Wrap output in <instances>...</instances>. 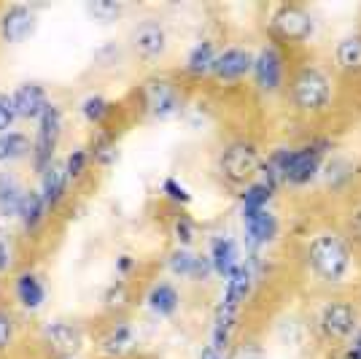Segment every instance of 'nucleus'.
Returning <instances> with one entry per match:
<instances>
[{
    "label": "nucleus",
    "mask_w": 361,
    "mask_h": 359,
    "mask_svg": "<svg viewBox=\"0 0 361 359\" xmlns=\"http://www.w3.org/2000/svg\"><path fill=\"white\" fill-rule=\"evenodd\" d=\"M262 165H264V151L254 138H232L219 151V176L238 189L262 176Z\"/></svg>",
    "instance_id": "423d86ee"
},
{
    "label": "nucleus",
    "mask_w": 361,
    "mask_h": 359,
    "mask_svg": "<svg viewBox=\"0 0 361 359\" xmlns=\"http://www.w3.org/2000/svg\"><path fill=\"white\" fill-rule=\"evenodd\" d=\"M11 100H14L16 117H19V119H30V122L41 119L46 105L51 103L44 90V84H38V81H25V84H19L14 90V95H11Z\"/></svg>",
    "instance_id": "412c9836"
},
{
    "label": "nucleus",
    "mask_w": 361,
    "mask_h": 359,
    "mask_svg": "<svg viewBox=\"0 0 361 359\" xmlns=\"http://www.w3.org/2000/svg\"><path fill=\"white\" fill-rule=\"evenodd\" d=\"M180 289L173 281H154L143 298V305L151 316L157 319H173L180 311Z\"/></svg>",
    "instance_id": "aec40b11"
},
{
    "label": "nucleus",
    "mask_w": 361,
    "mask_h": 359,
    "mask_svg": "<svg viewBox=\"0 0 361 359\" xmlns=\"http://www.w3.org/2000/svg\"><path fill=\"white\" fill-rule=\"evenodd\" d=\"M41 335H44V343L57 357H73L84 346V327L78 322H71V319H51V322H46Z\"/></svg>",
    "instance_id": "4468645a"
},
{
    "label": "nucleus",
    "mask_w": 361,
    "mask_h": 359,
    "mask_svg": "<svg viewBox=\"0 0 361 359\" xmlns=\"http://www.w3.org/2000/svg\"><path fill=\"white\" fill-rule=\"evenodd\" d=\"M251 68H254V49L224 46V49H219L211 78H216L219 84H240L245 78H251Z\"/></svg>",
    "instance_id": "f8f14e48"
},
{
    "label": "nucleus",
    "mask_w": 361,
    "mask_h": 359,
    "mask_svg": "<svg viewBox=\"0 0 361 359\" xmlns=\"http://www.w3.org/2000/svg\"><path fill=\"white\" fill-rule=\"evenodd\" d=\"M170 235L176 240V246L178 249H192L200 238V227L197 222L186 213V211H178L176 216H173V225H170Z\"/></svg>",
    "instance_id": "2f4dec72"
},
{
    "label": "nucleus",
    "mask_w": 361,
    "mask_h": 359,
    "mask_svg": "<svg viewBox=\"0 0 361 359\" xmlns=\"http://www.w3.org/2000/svg\"><path fill=\"white\" fill-rule=\"evenodd\" d=\"M68 187H71V179L65 173V165L62 163H51L41 173V187L38 192L44 197V203L49 206V211H57L62 206V200L68 197Z\"/></svg>",
    "instance_id": "b1692460"
},
{
    "label": "nucleus",
    "mask_w": 361,
    "mask_h": 359,
    "mask_svg": "<svg viewBox=\"0 0 361 359\" xmlns=\"http://www.w3.org/2000/svg\"><path fill=\"white\" fill-rule=\"evenodd\" d=\"M38 25L35 8L27 3H11L0 11V41L3 44H22L27 41Z\"/></svg>",
    "instance_id": "ddd939ff"
},
{
    "label": "nucleus",
    "mask_w": 361,
    "mask_h": 359,
    "mask_svg": "<svg viewBox=\"0 0 361 359\" xmlns=\"http://www.w3.org/2000/svg\"><path fill=\"white\" fill-rule=\"evenodd\" d=\"M135 268H137V259H135V257L121 254L119 259H116V273H119L121 281H124V278H127V276H130V273H133Z\"/></svg>",
    "instance_id": "c03bdc74"
},
{
    "label": "nucleus",
    "mask_w": 361,
    "mask_h": 359,
    "mask_svg": "<svg viewBox=\"0 0 361 359\" xmlns=\"http://www.w3.org/2000/svg\"><path fill=\"white\" fill-rule=\"evenodd\" d=\"M167 49H170V33L159 16H146V19L135 22V28L130 30V52L143 65L162 62Z\"/></svg>",
    "instance_id": "9d476101"
},
{
    "label": "nucleus",
    "mask_w": 361,
    "mask_h": 359,
    "mask_svg": "<svg viewBox=\"0 0 361 359\" xmlns=\"http://www.w3.org/2000/svg\"><path fill=\"white\" fill-rule=\"evenodd\" d=\"M334 143L326 135H313L302 143H286L264 154V165H262V176L259 179L267 181L270 187L281 189H310L321 181L324 165L331 157Z\"/></svg>",
    "instance_id": "f03ea898"
},
{
    "label": "nucleus",
    "mask_w": 361,
    "mask_h": 359,
    "mask_svg": "<svg viewBox=\"0 0 361 359\" xmlns=\"http://www.w3.org/2000/svg\"><path fill=\"white\" fill-rule=\"evenodd\" d=\"M30 154H32V141L27 133L11 130V133L0 135V165L19 163V160H25Z\"/></svg>",
    "instance_id": "c85d7f7f"
},
{
    "label": "nucleus",
    "mask_w": 361,
    "mask_h": 359,
    "mask_svg": "<svg viewBox=\"0 0 361 359\" xmlns=\"http://www.w3.org/2000/svg\"><path fill=\"white\" fill-rule=\"evenodd\" d=\"M256 273L254 268L243 259L238 268L232 270L229 276L224 278V289H221V302L224 305H232V308H240L251 300V295H254V286H256Z\"/></svg>",
    "instance_id": "a211bd4d"
},
{
    "label": "nucleus",
    "mask_w": 361,
    "mask_h": 359,
    "mask_svg": "<svg viewBox=\"0 0 361 359\" xmlns=\"http://www.w3.org/2000/svg\"><path fill=\"white\" fill-rule=\"evenodd\" d=\"M127 302H130V286L127 281H114V284L106 289V295H103V308H106L108 314H121L124 308H127Z\"/></svg>",
    "instance_id": "e433bc0d"
},
{
    "label": "nucleus",
    "mask_w": 361,
    "mask_h": 359,
    "mask_svg": "<svg viewBox=\"0 0 361 359\" xmlns=\"http://www.w3.org/2000/svg\"><path fill=\"white\" fill-rule=\"evenodd\" d=\"M189 105V95L178 78L165 73L149 76L140 84V111L154 122L178 119Z\"/></svg>",
    "instance_id": "39448f33"
},
{
    "label": "nucleus",
    "mask_w": 361,
    "mask_h": 359,
    "mask_svg": "<svg viewBox=\"0 0 361 359\" xmlns=\"http://www.w3.org/2000/svg\"><path fill=\"white\" fill-rule=\"evenodd\" d=\"M278 197V189L270 187L267 181L256 179L251 181L248 187H243L238 200H240V213H251V211H262V208H272Z\"/></svg>",
    "instance_id": "bb28decb"
},
{
    "label": "nucleus",
    "mask_w": 361,
    "mask_h": 359,
    "mask_svg": "<svg viewBox=\"0 0 361 359\" xmlns=\"http://www.w3.org/2000/svg\"><path fill=\"white\" fill-rule=\"evenodd\" d=\"M205 254H208V259H211L216 278H221V281H224L226 276L243 262L240 246H238V240L232 238L229 233L213 235V238L208 240V252H205Z\"/></svg>",
    "instance_id": "f3484780"
},
{
    "label": "nucleus",
    "mask_w": 361,
    "mask_h": 359,
    "mask_svg": "<svg viewBox=\"0 0 361 359\" xmlns=\"http://www.w3.org/2000/svg\"><path fill=\"white\" fill-rule=\"evenodd\" d=\"M197 359H226V354H219V351H216V348H213V346H202V348H200V354H197Z\"/></svg>",
    "instance_id": "a18cd8bd"
},
{
    "label": "nucleus",
    "mask_w": 361,
    "mask_h": 359,
    "mask_svg": "<svg viewBox=\"0 0 361 359\" xmlns=\"http://www.w3.org/2000/svg\"><path fill=\"white\" fill-rule=\"evenodd\" d=\"M353 181H356L353 163H350L348 157H343V154L331 151V157L326 160V165H324V173H321V181H318V184H324L331 192H350V189H353Z\"/></svg>",
    "instance_id": "393cba45"
},
{
    "label": "nucleus",
    "mask_w": 361,
    "mask_h": 359,
    "mask_svg": "<svg viewBox=\"0 0 361 359\" xmlns=\"http://www.w3.org/2000/svg\"><path fill=\"white\" fill-rule=\"evenodd\" d=\"M197 262H200V252H195V249H178V246L165 259L170 276H176L180 281H195Z\"/></svg>",
    "instance_id": "c756f323"
},
{
    "label": "nucleus",
    "mask_w": 361,
    "mask_h": 359,
    "mask_svg": "<svg viewBox=\"0 0 361 359\" xmlns=\"http://www.w3.org/2000/svg\"><path fill=\"white\" fill-rule=\"evenodd\" d=\"M14 298L25 311H30V314L41 311L46 302L44 278L35 270H22L14 278Z\"/></svg>",
    "instance_id": "5701e85b"
},
{
    "label": "nucleus",
    "mask_w": 361,
    "mask_h": 359,
    "mask_svg": "<svg viewBox=\"0 0 361 359\" xmlns=\"http://www.w3.org/2000/svg\"><path fill=\"white\" fill-rule=\"evenodd\" d=\"M16 338V319L8 308H0V354H6Z\"/></svg>",
    "instance_id": "ea45409f"
},
{
    "label": "nucleus",
    "mask_w": 361,
    "mask_h": 359,
    "mask_svg": "<svg viewBox=\"0 0 361 359\" xmlns=\"http://www.w3.org/2000/svg\"><path fill=\"white\" fill-rule=\"evenodd\" d=\"M243 222V235L251 252H264L267 246H272L275 240L281 238V216L272 208L251 211V213H240Z\"/></svg>",
    "instance_id": "9b49d317"
},
{
    "label": "nucleus",
    "mask_w": 361,
    "mask_h": 359,
    "mask_svg": "<svg viewBox=\"0 0 361 359\" xmlns=\"http://www.w3.org/2000/svg\"><path fill=\"white\" fill-rule=\"evenodd\" d=\"M92 157H90V149H84V146H75L68 157H65V173H68V179L71 181H78L84 173H87V167H90Z\"/></svg>",
    "instance_id": "4c0bfd02"
},
{
    "label": "nucleus",
    "mask_w": 361,
    "mask_h": 359,
    "mask_svg": "<svg viewBox=\"0 0 361 359\" xmlns=\"http://www.w3.org/2000/svg\"><path fill=\"white\" fill-rule=\"evenodd\" d=\"M291 76V60H288L286 46L278 41H267L254 52V68H251V81L254 90L262 98H283Z\"/></svg>",
    "instance_id": "0eeeda50"
},
{
    "label": "nucleus",
    "mask_w": 361,
    "mask_h": 359,
    "mask_svg": "<svg viewBox=\"0 0 361 359\" xmlns=\"http://www.w3.org/2000/svg\"><path fill=\"white\" fill-rule=\"evenodd\" d=\"M226 359H267V354H264V346L259 338L245 335L232 343V348L226 351Z\"/></svg>",
    "instance_id": "c9c22d12"
},
{
    "label": "nucleus",
    "mask_w": 361,
    "mask_h": 359,
    "mask_svg": "<svg viewBox=\"0 0 361 359\" xmlns=\"http://www.w3.org/2000/svg\"><path fill=\"white\" fill-rule=\"evenodd\" d=\"M270 28L272 41H278L286 49H294V46H305L313 41L318 22L307 6H302V3H281V6L272 8Z\"/></svg>",
    "instance_id": "6e6552de"
},
{
    "label": "nucleus",
    "mask_w": 361,
    "mask_h": 359,
    "mask_svg": "<svg viewBox=\"0 0 361 359\" xmlns=\"http://www.w3.org/2000/svg\"><path fill=\"white\" fill-rule=\"evenodd\" d=\"M90 157H92V163H97V165H111V163H116L119 151H116V143H114L111 138H103V135H100V138L92 143Z\"/></svg>",
    "instance_id": "58836bf2"
},
{
    "label": "nucleus",
    "mask_w": 361,
    "mask_h": 359,
    "mask_svg": "<svg viewBox=\"0 0 361 359\" xmlns=\"http://www.w3.org/2000/svg\"><path fill=\"white\" fill-rule=\"evenodd\" d=\"M302 268L307 278L324 292H348L350 284H356L361 254L348 240L343 227L337 222H324L313 227L302 240Z\"/></svg>",
    "instance_id": "f257e3e1"
},
{
    "label": "nucleus",
    "mask_w": 361,
    "mask_h": 359,
    "mask_svg": "<svg viewBox=\"0 0 361 359\" xmlns=\"http://www.w3.org/2000/svg\"><path fill=\"white\" fill-rule=\"evenodd\" d=\"M25 189H27V187L19 181L16 173L0 170V216H6V219H8V216H16Z\"/></svg>",
    "instance_id": "cd10ccee"
},
{
    "label": "nucleus",
    "mask_w": 361,
    "mask_h": 359,
    "mask_svg": "<svg viewBox=\"0 0 361 359\" xmlns=\"http://www.w3.org/2000/svg\"><path fill=\"white\" fill-rule=\"evenodd\" d=\"M219 57V46L213 38H200L197 44H192V49L186 52V60H183V73L189 78H211V71Z\"/></svg>",
    "instance_id": "4be33fe9"
},
{
    "label": "nucleus",
    "mask_w": 361,
    "mask_h": 359,
    "mask_svg": "<svg viewBox=\"0 0 361 359\" xmlns=\"http://www.w3.org/2000/svg\"><path fill=\"white\" fill-rule=\"evenodd\" d=\"M286 103L302 122H321L334 114L340 100V78L326 62L305 57L291 65L286 87Z\"/></svg>",
    "instance_id": "7ed1b4c3"
},
{
    "label": "nucleus",
    "mask_w": 361,
    "mask_h": 359,
    "mask_svg": "<svg viewBox=\"0 0 361 359\" xmlns=\"http://www.w3.org/2000/svg\"><path fill=\"white\" fill-rule=\"evenodd\" d=\"M62 127H65L62 108L57 103H49L46 111L41 114V119H38V130H35V138H32L30 163H32V170H35L38 176H41L51 163H57L54 154H57V146H60Z\"/></svg>",
    "instance_id": "1a4fd4ad"
},
{
    "label": "nucleus",
    "mask_w": 361,
    "mask_h": 359,
    "mask_svg": "<svg viewBox=\"0 0 361 359\" xmlns=\"http://www.w3.org/2000/svg\"><path fill=\"white\" fill-rule=\"evenodd\" d=\"M137 343V329L127 319H114V324L106 329V335L100 338V354L106 359H121L127 357Z\"/></svg>",
    "instance_id": "6ab92c4d"
},
{
    "label": "nucleus",
    "mask_w": 361,
    "mask_h": 359,
    "mask_svg": "<svg viewBox=\"0 0 361 359\" xmlns=\"http://www.w3.org/2000/svg\"><path fill=\"white\" fill-rule=\"evenodd\" d=\"M127 11V6L124 3H114V0H90L87 3V14L94 19V22H100V25H114V22H119L121 16Z\"/></svg>",
    "instance_id": "473e14b6"
},
{
    "label": "nucleus",
    "mask_w": 361,
    "mask_h": 359,
    "mask_svg": "<svg viewBox=\"0 0 361 359\" xmlns=\"http://www.w3.org/2000/svg\"><path fill=\"white\" fill-rule=\"evenodd\" d=\"M361 327V302L350 292H331L318 300L313 311V332L324 346L343 348Z\"/></svg>",
    "instance_id": "20e7f679"
},
{
    "label": "nucleus",
    "mask_w": 361,
    "mask_h": 359,
    "mask_svg": "<svg viewBox=\"0 0 361 359\" xmlns=\"http://www.w3.org/2000/svg\"><path fill=\"white\" fill-rule=\"evenodd\" d=\"M337 225L343 227V233L348 235V240L353 243V249L361 254V197L348 203L345 216H343Z\"/></svg>",
    "instance_id": "72a5a7b5"
},
{
    "label": "nucleus",
    "mask_w": 361,
    "mask_h": 359,
    "mask_svg": "<svg viewBox=\"0 0 361 359\" xmlns=\"http://www.w3.org/2000/svg\"><path fill=\"white\" fill-rule=\"evenodd\" d=\"M240 308H232V305H224L219 300L216 311H213V322H211V335H208V346H213L219 354H226L232 343L238 341V327H240Z\"/></svg>",
    "instance_id": "dca6fc26"
},
{
    "label": "nucleus",
    "mask_w": 361,
    "mask_h": 359,
    "mask_svg": "<svg viewBox=\"0 0 361 359\" xmlns=\"http://www.w3.org/2000/svg\"><path fill=\"white\" fill-rule=\"evenodd\" d=\"M331 71L337 78H361V30H350L334 41Z\"/></svg>",
    "instance_id": "2eb2a0df"
},
{
    "label": "nucleus",
    "mask_w": 361,
    "mask_h": 359,
    "mask_svg": "<svg viewBox=\"0 0 361 359\" xmlns=\"http://www.w3.org/2000/svg\"><path fill=\"white\" fill-rule=\"evenodd\" d=\"M49 213H51V211H49V206L44 203L41 192H38V189H25L22 203H19V211H16V219H19L22 230H25V233H35V230L46 222Z\"/></svg>",
    "instance_id": "a878e982"
},
{
    "label": "nucleus",
    "mask_w": 361,
    "mask_h": 359,
    "mask_svg": "<svg viewBox=\"0 0 361 359\" xmlns=\"http://www.w3.org/2000/svg\"><path fill=\"white\" fill-rule=\"evenodd\" d=\"M340 359H361V327L353 332V338L340 348Z\"/></svg>",
    "instance_id": "37998d69"
},
{
    "label": "nucleus",
    "mask_w": 361,
    "mask_h": 359,
    "mask_svg": "<svg viewBox=\"0 0 361 359\" xmlns=\"http://www.w3.org/2000/svg\"><path fill=\"white\" fill-rule=\"evenodd\" d=\"M16 119H19V117H16V108H14L11 95H8V92H0V135L11 133Z\"/></svg>",
    "instance_id": "a19ab883"
},
{
    "label": "nucleus",
    "mask_w": 361,
    "mask_h": 359,
    "mask_svg": "<svg viewBox=\"0 0 361 359\" xmlns=\"http://www.w3.org/2000/svg\"><path fill=\"white\" fill-rule=\"evenodd\" d=\"M159 192H162V197H165L170 206H176L178 211H183L192 203V189H189L178 176H167V179L159 184Z\"/></svg>",
    "instance_id": "f704fd0d"
},
{
    "label": "nucleus",
    "mask_w": 361,
    "mask_h": 359,
    "mask_svg": "<svg viewBox=\"0 0 361 359\" xmlns=\"http://www.w3.org/2000/svg\"><path fill=\"white\" fill-rule=\"evenodd\" d=\"M14 268V243L6 233H0V276Z\"/></svg>",
    "instance_id": "79ce46f5"
},
{
    "label": "nucleus",
    "mask_w": 361,
    "mask_h": 359,
    "mask_svg": "<svg viewBox=\"0 0 361 359\" xmlns=\"http://www.w3.org/2000/svg\"><path fill=\"white\" fill-rule=\"evenodd\" d=\"M78 111H81V117L90 122V124H94V127H103V124L111 119V114H114V103H111L108 98H103V95L92 92V95H87V98L81 100Z\"/></svg>",
    "instance_id": "7c9ffc66"
}]
</instances>
